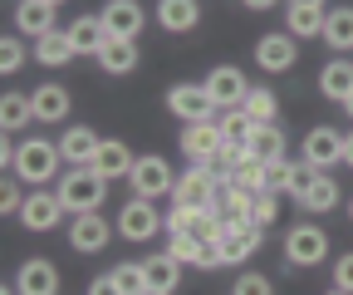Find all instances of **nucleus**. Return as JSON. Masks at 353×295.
<instances>
[{
  "instance_id": "1",
  "label": "nucleus",
  "mask_w": 353,
  "mask_h": 295,
  "mask_svg": "<svg viewBox=\"0 0 353 295\" xmlns=\"http://www.w3.org/2000/svg\"><path fill=\"white\" fill-rule=\"evenodd\" d=\"M59 162H64L59 143H50V138H25V143L15 148V167H10V173H15L20 182H30V187H44V182L59 178Z\"/></svg>"
},
{
  "instance_id": "2",
  "label": "nucleus",
  "mask_w": 353,
  "mask_h": 295,
  "mask_svg": "<svg viewBox=\"0 0 353 295\" xmlns=\"http://www.w3.org/2000/svg\"><path fill=\"white\" fill-rule=\"evenodd\" d=\"M59 202H64V212H99L103 207V197H108V178L103 173H94V167H69V173L59 178Z\"/></svg>"
},
{
  "instance_id": "3",
  "label": "nucleus",
  "mask_w": 353,
  "mask_h": 295,
  "mask_svg": "<svg viewBox=\"0 0 353 295\" xmlns=\"http://www.w3.org/2000/svg\"><path fill=\"white\" fill-rule=\"evenodd\" d=\"M324 256H329V236H324V227L304 222V227H290V231H285V261H290V271L319 266Z\"/></svg>"
},
{
  "instance_id": "4",
  "label": "nucleus",
  "mask_w": 353,
  "mask_h": 295,
  "mask_svg": "<svg viewBox=\"0 0 353 295\" xmlns=\"http://www.w3.org/2000/svg\"><path fill=\"white\" fill-rule=\"evenodd\" d=\"M128 182H132V192L148 197V202L152 197H172V187H176L167 158H138V162H132V173H128Z\"/></svg>"
},
{
  "instance_id": "5",
  "label": "nucleus",
  "mask_w": 353,
  "mask_h": 295,
  "mask_svg": "<svg viewBox=\"0 0 353 295\" xmlns=\"http://www.w3.org/2000/svg\"><path fill=\"white\" fill-rule=\"evenodd\" d=\"M299 162H309L314 173H329L334 162H343V133L329 129V123L309 129V133H304V153H299Z\"/></svg>"
},
{
  "instance_id": "6",
  "label": "nucleus",
  "mask_w": 353,
  "mask_h": 295,
  "mask_svg": "<svg viewBox=\"0 0 353 295\" xmlns=\"http://www.w3.org/2000/svg\"><path fill=\"white\" fill-rule=\"evenodd\" d=\"M162 227H167V222L157 217V207H152L148 197H132L123 212H118V236H123V241H152Z\"/></svg>"
},
{
  "instance_id": "7",
  "label": "nucleus",
  "mask_w": 353,
  "mask_h": 295,
  "mask_svg": "<svg viewBox=\"0 0 353 295\" xmlns=\"http://www.w3.org/2000/svg\"><path fill=\"white\" fill-rule=\"evenodd\" d=\"M59 217H64V202H59V192H54V187L30 192V197H25V207H20V227H25V231H54V227H59Z\"/></svg>"
},
{
  "instance_id": "8",
  "label": "nucleus",
  "mask_w": 353,
  "mask_h": 295,
  "mask_svg": "<svg viewBox=\"0 0 353 295\" xmlns=\"http://www.w3.org/2000/svg\"><path fill=\"white\" fill-rule=\"evenodd\" d=\"M260 246H265V227H255V222H236V227H226V236L216 241L221 266H241L245 256H255Z\"/></svg>"
},
{
  "instance_id": "9",
  "label": "nucleus",
  "mask_w": 353,
  "mask_h": 295,
  "mask_svg": "<svg viewBox=\"0 0 353 295\" xmlns=\"http://www.w3.org/2000/svg\"><path fill=\"white\" fill-rule=\"evenodd\" d=\"M206 94H211L216 108H241L245 94H250V84H245V74H241L236 64H216V69L206 74Z\"/></svg>"
},
{
  "instance_id": "10",
  "label": "nucleus",
  "mask_w": 353,
  "mask_h": 295,
  "mask_svg": "<svg viewBox=\"0 0 353 295\" xmlns=\"http://www.w3.org/2000/svg\"><path fill=\"white\" fill-rule=\"evenodd\" d=\"M167 108L182 118V123H206L216 104L206 94V84H172V89H167Z\"/></svg>"
},
{
  "instance_id": "11",
  "label": "nucleus",
  "mask_w": 353,
  "mask_h": 295,
  "mask_svg": "<svg viewBox=\"0 0 353 295\" xmlns=\"http://www.w3.org/2000/svg\"><path fill=\"white\" fill-rule=\"evenodd\" d=\"M113 241V227L103 222V212H79L69 222V246L83 251V256H94V251H103Z\"/></svg>"
},
{
  "instance_id": "12",
  "label": "nucleus",
  "mask_w": 353,
  "mask_h": 295,
  "mask_svg": "<svg viewBox=\"0 0 353 295\" xmlns=\"http://www.w3.org/2000/svg\"><path fill=\"white\" fill-rule=\"evenodd\" d=\"M294 55H299V45H294L290 30H280V35H260V39H255V64L270 69V74H285V69L294 64Z\"/></svg>"
},
{
  "instance_id": "13",
  "label": "nucleus",
  "mask_w": 353,
  "mask_h": 295,
  "mask_svg": "<svg viewBox=\"0 0 353 295\" xmlns=\"http://www.w3.org/2000/svg\"><path fill=\"white\" fill-rule=\"evenodd\" d=\"M221 143H226V133H221V123H216V118H206V123H187V129H182V153H187L192 162L216 158Z\"/></svg>"
},
{
  "instance_id": "14",
  "label": "nucleus",
  "mask_w": 353,
  "mask_h": 295,
  "mask_svg": "<svg viewBox=\"0 0 353 295\" xmlns=\"http://www.w3.org/2000/svg\"><path fill=\"white\" fill-rule=\"evenodd\" d=\"M99 20H103V30H108L113 39H138V30H143V6H138V0H108V6L99 10Z\"/></svg>"
},
{
  "instance_id": "15",
  "label": "nucleus",
  "mask_w": 353,
  "mask_h": 295,
  "mask_svg": "<svg viewBox=\"0 0 353 295\" xmlns=\"http://www.w3.org/2000/svg\"><path fill=\"white\" fill-rule=\"evenodd\" d=\"M15 290H20V295H59V271L44 261V256H30V261L15 271Z\"/></svg>"
},
{
  "instance_id": "16",
  "label": "nucleus",
  "mask_w": 353,
  "mask_h": 295,
  "mask_svg": "<svg viewBox=\"0 0 353 295\" xmlns=\"http://www.w3.org/2000/svg\"><path fill=\"white\" fill-rule=\"evenodd\" d=\"M99 148H103V138H99L94 129H83V123H74V129L59 138V153H64V162H69V167H94Z\"/></svg>"
},
{
  "instance_id": "17",
  "label": "nucleus",
  "mask_w": 353,
  "mask_h": 295,
  "mask_svg": "<svg viewBox=\"0 0 353 295\" xmlns=\"http://www.w3.org/2000/svg\"><path fill=\"white\" fill-rule=\"evenodd\" d=\"M132 148L123 143V138H103V148H99V158H94V173H103L108 182H118V178H128L132 173Z\"/></svg>"
},
{
  "instance_id": "18",
  "label": "nucleus",
  "mask_w": 353,
  "mask_h": 295,
  "mask_svg": "<svg viewBox=\"0 0 353 295\" xmlns=\"http://www.w3.org/2000/svg\"><path fill=\"white\" fill-rule=\"evenodd\" d=\"M30 104H34L39 123H64L69 118V89L64 84H39V89L30 94Z\"/></svg>"
},
{
  "instance_id": "19",
  "label": "nucleus",
  "mask_w": 353,
  "mask_h": 295,
  "mask_svg": "<svg viewBox=\"0 0 353 295\" xmlns=\"http://www.w3.org/2000/svg\"><path fill=\"white\" fill-rule=\"evenodd\" d=\"M69 45H74V55H94L99 59V50H103V39H108V30H103V20L99 15H79L69 30Z\"/></svg>"
},
{
  "instance_id": "20",
  "label": "nucleus",
  "mask_w": 353,
  "mask_h": 295,
  "mask_svg": "<svg viewBox=\"0 0 353 295\" xmlns=\"http://www.w3.org/2000/svg\"><path fill=\"white\" fill-rule=\"evenodd\" d=\"M196 20H201V6H196V0H157V25H162V30L187 35V30H196Z\"/></svg>"
},
{
  "instance_id": "21",
  "label": "nucleus",
  "mask_w": 353,
  "mask_h": 295,
  "mask_svg": "<svg viewBox=\"0 0 353 295\" xmlns=\"http://www.w3.org/2000/svg\"><path fill=\"white\" fill-rule=\"evenodd\" d=\"M319 94L334 99V104H343V99L353 94V64H348L343 55H334V59L319 69Z\"/></svg>"
},
{
  "instance_id": "22",
  "label": "nucleus",
  "mask_w": 353,
  "mask_h": 295,
  "mask_svg": "<svg viewBox=\"0 0 353 295\" xmlns=\"http://www.w3.org/2000/svg\"><path fill=\"white\" fill-rule=\"evenodd\" d=\"M99 69L103 74H132L138 69V39H103V50H99Z\"/></svg>"
},
{
  "instance_id": "23",
  "label": "nucleus",
  "mask_w": 353,
  "mask_h": 295,
  "mask_svg": "<svg viewBox=\"0 0 353 295\" xmlns=\"http://www.w3.org/2000/svg\"><path fill=\"white\" fill-rule=\"evenodd\" d=\"M143 280H148V295H172L176 280H182V266L162 251V256H148L143 261Z\"/></svg>"
},
{
  "instance_id": "24",
  "label": "nucleus",
  "mask_w": 353,
  "mask_h": 295,
  "mask_svg": "<svg viewBox=\"0 0 353 295\" xmlns=\"http://www.w3.org/2000/svg\"><path fill=\"white\" fill-rule=\"evenodd\" d=\"M299 207H304L309 217H324V212H334V207H339V182H334L329 173H314V182L304 187Z\"/></svg>"
},
{
  "instance_id": "25",
  "label": "nucleus",
  "mask_w": 353,
  "mask_h": 295,
  "mask_svg": "<svg viewBox=\"0 0 353 295\" xmlns=\"http://www.w3.org/2000/svg\"><path fill=\"white\" fill-rule=\"evenodd\" d=\"M15 25H20L30 39L50 35V30H54V6H50V0H20V6H15Z\"/></svg>"
},
{
  "instance_id": "26",
  "label": "nucleus",
  "mask_w": 353,
  "mask_h": 295,
  "mask_svg": "<svg viewBox=\"0 0 353 295\" xmlns=\"http://www.w3.org/2000/svg\"><path fill=\"white\" fill-rule=\"evenodd\" d=\"M324 45L334 50V55H343V50H353V6H334L329 15H324Z\"/></svg>"
},
{
  "instance_id": "27",
  "label": "nucleus",
  "mask_w": 353,
  "mask_h": 295,
  "mask_svg": "<svg viewBox=\"0 0 353 295\" xmlns=\"http://www.w3.org/2000/svg\"><path fill=\"white\" fill-rule=\"evenodd\" d=\"M245 153L255 162H280L285 158V129L280 123H260V129L250 133V143H245Z\"/></svg>"
},
{
  "instance_id": "28",
  "label": "nucleus",
  "mask_w": 353,
  "mask_h": 295,
  "mask_svg": "<svg viewBox=\"0 0 353 295\" xmlns=\"http://www.w3.org/2000/svg\"><path fill=\"white\" fill-rule=\"evenodd\" d=\"M34 59H39L44 69H64V64L74 59V45H69V35H64V30H50V35H39V39H34Z\"/></svg>"
},
{
  "instance_id": "29",
  "label": "nucleus",
  "mask_w": 353,
  "mask_h": 295,
  "mask_svg": "<svg viewBox=\"0 0 353 295\" xmlns=\"http://www.w3.org/2000/svg\"><path fill=\"white\" fill-rule=\"evenodd\" d=\"M324 15H329V10H319V6H290V10H285V30L299 35V39L324 35Z\"/></svg>"
},
{
  "instance_id": "30",
  "label": "nucleus",
  "mask_w": 353,
  "mask_h": 295,
  "mask_svg": "<svg viewBox=\"0 0 353 295\" xmlns=\"http://www.w3.org/2000/svg\"><path fill=\"white\" fill-rule=\"evenodd\" d=\"M30 118H34V104L25 94H6V99H0V129H6V133H20Z\"/></svg>"
},
{
  "instance_id": "31",
  "label": "nucleus",
  "mask_w": 353,
  "mask_h": 295,
  "mask_svg": "<svg viewBox=\"0 0 353 295\" xmlns=\"http://www.w3.org/2000/svg\"><path fill=\"white\" fill-rule=\"evenodd\" d=\"M221 133H226V143H250V133L260 129V123L245 113V108H221Z\"/></svg>"
},
{
  "instance_id": "32",
  "label": "nucleus",
  "mask_w": 353,
  "mask_h": 295,
  "mask_svg": "<svg viewBox=\"0 0 353 295\" xmlns=\"http://www.w3.org/2000/svg\"><path fill=\"white\" fill-rule=\"evenodd\" d=\"M255 123H275V113H280V99H275V89H265V84H255V89L245 94V104H241Z\"/></svg>"
},
{
  "instance_id": "33",
  "label": "nucleus",
  "mask_w": 353,
  "mask_h": 295,
  "mask_svg": "<svg viewBox=\"0 0 353 295\" xmlns=\"http://www.w3.org/2000/svg\"><path fill=\"white\" fill-rule=\"evenodd\" d=\"M201 236H192V231H172L167 236V256L176 261V266H196V256H201Z\"/></svg>"
},
{
  "instance_id": "34",
  "label": "nucleus",
  "mask_w": 353,
  "mask_h": 295,
  "mask_svg": "<svg viewBox=\"0 0 353 295\" xmlns=\"http://www.w3.org/2000/svg\"><path fill=\"white\" fill-rule=\"evenodd\" d=\"M108 276L118 280V290H123V295H148V280H143V261H123V266H113Z\"/></svg>"
},
{
  "instance_id": "35",
  "label": "nucleus",
  "mask_w": 353,
  "mask_h": 295,
  "mask_svg": "<svg viewBox=\"0 0 353 295\" xmlns=\"http://www.w3.org/2000/svg\"><path fill=\"white\" fill-rule=\"evenodd\" d=\"M275 217H280V192H255L250 222H255V227H275Z\"/></svg>"
},
{
  "instance_id": "36",
  "label": "nucleus",
  "mask_w": 353,
  "mask_h": 295,
  "mask_svg": "<svg viewBox=\"0 0 353 295\" xmlns=\"http://www.w3.org/2000/svg\"><path fill=\"white\" fill-rule=\"evenodd\" d=\"M236 187H250V192H265V162H255V158H245L236 173H226Z\"/></svg>"
},
{
  "instance_id": "37",
  "label": "nucleus",
  "mask_w": 353,
  "mask_h": 295,
  "mask_svg": "<svg viewBox=\"0 0 353 295\" xmlns=\"http://www.w3.org/2000/svg\"><path fill=\"white\" fill-rule=\"evenodd\" d=\"M290 182H294V162H265V192H290Z\"/></svg>"
},
{
  "instance_id": "38",
  "label": "nucleus",
  "mask_w": 353,
  "mask_h": 295,
  "mask_svg": "<svg viewBox=\"0 0 353 295\" xmlns=\"http://www.w3.org/2000/svg\"><path fill=\"white\" fill-rule=\"evenodd\" d=\"M25 64V45H20V35H6L0 39V74H15Z\"/></svg>"
},
{
  "instance_id": "39",
  "label": "nucleus",
  "mask_w": 353,
  "mask_h": 295,
  "mask_svg": "<svg viewBox=\"0 0 353 295\" xmlns=\"http://www.w3.org/2000/svg\"><path fill=\"white\" fill-rule=\"evenodd\" d=\"M20 207H25V202H20V178L10 173L6 182H0V212H6V217H20Z\"/></svg>"
},
{
  "instance_id": "40",
  "label": "nucleus",
  "mask_w": 353,
  "mask_h": 295,
  "mask_svg": "<svg viewBox=\"0 0 353 295\" xmlns=\"http://www.w3.org/2000/svg\"><path fill=\"white\" fill-rule=\"evenodd\" d=\"M231 295H275V285L265 280V276H255V271H250V276H241V280H236V290H231Z\"/></svg>"
},
{
  "instance_id": "41",
  "label": "nucleus",
  "mask_w": 353,
  "mask_h": 295,
  "mask_svg": "<svg viewBox=\"0 0 353 295\" xmlns=\"http://www.w3.org/2000/svg\"><path fill=\"white\" fill-rule=\"evenodd\" d=\"M334 290H348L353 295V251H343L339 266H334Z\"/></svg>"
},
{
  "instance_id": "42",
  "label": "nucleus",
  "mask_w": 353,
  "mask_h": 295,
  "mask_svg": "<svg viewBox=\"0 0 353 295\" xmlns=\"http://www.w3.org/2000/svg\"><path fill=\"white\" fill-rule=\"evenodd\" d=\"M309 182H314V167H309V162H294V182H290V197H294V202H299V197H304V187H309Z\"/></svg>"
},
{
  "instance_id": "43",
  "label": "nucleus",
  "mask_w": 353,
  "mask_h": 295,
  "mask_svg": "<svg viewBox=\"0 0 353 295\" xmlns=\"http://www.w3.org/2000/svg\"><path fill=\"white\" fill-rule=\"evenodd\" d=\"M192 217L196 212H187V207H172V212H167V231H192Z\"/></svg>"
},
{
  "instance_id": "44",
  "label": "nucleus",
  "mask_w": 353,
  "mask_h": 295,
  "mask_svg": "<svg viewBox=\"0 0 353 295\" xmlns=\"http://www.w3.org/2000/svg\"><path fill=\"white\" fill-rule=\"evenodd\" d=\"M88 295H123V290H118V280H113V276H99L94 285H88Z\"/></svg>"
},
{
  "instance_id": "45",
  "label": "nucleus",
  "mask_w": 353,
  "mask_h": 295,
  "mask_svg": "<svg viewBox=\"0 0 353 295\" xmlns=\"http://www.w3.org/2000/svg\"><path fill=\"white\" fill-rule=\"evenodd\" d=\"M245 10H270V6H280V0H241Z\"/></svg>"
},
{
  "instance_id": "46",
  "label": "nucleus",
  "mask_w": 353,
  "mask_h": 295,
  "mask_svg": "<svg viewBox=\"0 0 353 295\" xmlns=\"http://www.w3.org/2000/svg\"><path fill=\"white\" fill-rule=\"evenodd\" d=\"M343 162L353 167V133H343Z\"/></svg>"
},
{
  "instance_id": "47",
  "label": "nucleus",
  "mask_w": 353,
  "mask_h": 295,
  "mask_svg": "<svg viewBox=\"0 0 353 295\" xmlns=\"http://www.w3.org/2000/svg\"><path fill=\"white\" fill-rule=\"evenodd\" d=\"M290 6H319L324 10V0H290Z\"/></svg>"
},
{
  "instance_id": "48",
  "label": "nucleus",
  "mask_w": 353,
  "mask_h": 295,
  "mask_svg": "<svg viewBox=\"0 0 353 295\" xmlns=\"http://www.w3.org/2000/svg\"><path fill=\"white\" fill-rule=\"evenodd\" d=\"M343 113H348V118H353V94H348V99H343Z\"/></svg>"
},
{
  "instance_id": "49",
  "label": "nucleus",
  "mask_w": 353,
  "mask_h": 295,
  "mask_svg": "<svg viewBox=\"0 0 353 295\" xmlns=\"http://www.w3.org/2000/svg\"><path fill=\"white\" fill-rule=\"evenodd\" d=\"M0 295H20V290H15V285H6V290H0Z\"/></svg>"
},
{
  "instance_id": "50",
  "label": "nucleus",
  "mask_w": 353,
  "mask_h": 295,
  "mask_svg": "<svg viewBox=\"0 0 353 295\" xmlns=\"http://www.w3.org/2000/svg\"><path fill=\"white\" fill-rule=\"evenodd\" d=\"M329 295H348V290H329Z\"/></svg>"
},
{
  "instance_id": "51",
  "label": "nucleus",
  "mask_w": 353,
  "mask_h": 295,
  "mask_svg": "<svg viewBox=\"0 0 353 295\" xmlns=\"http://www.w3.org/2000/svg\"><path fill=\"white\" fill-rule=\"evenodd\" d=\"M348 217H353V202H348Z\"/></svg>"
},
{
  "instance_id": "52",
  "label": "nucleus",
  "mask_w": 353,
  "mask_h": 295,
  "mask_svg": "<svg viewBox=\"0 0 353 295\" xmlns=\"http://www.w3.org/2000/svg\"><path fill=\"white\" fill-rule=\"evenodd\" d=\"M50 6H59V0H50Z\"/></svg>"
}]
</instances>
